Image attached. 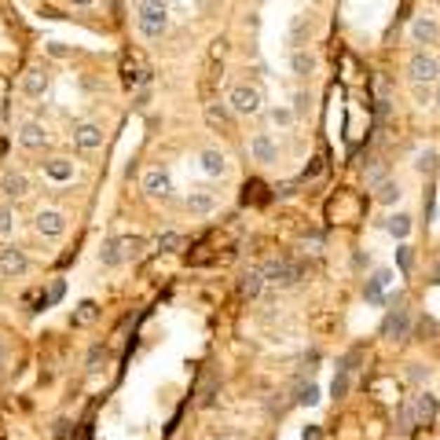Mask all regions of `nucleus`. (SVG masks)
<instances>
[{"instance_id":"nucleus-30","label":"nucleus","mask_w":440,"mask_h":440,"mask_svg":"<svg viewBox=\"0 0 440 440\" xmlns=\"http://www.w3.org/2000/svg\"><path fill=\"white\" fill-rule=\"evenodd\" d=\"M429 367L426 364H411V367H407V382H411V385H426L429 382Z\"/></svg>"},{"instance_id":"nucleus-31","label":"nucleus","mask_w":440,"mask_h":440,"mask_svg":"<svg viewBox=\"0 0 440 440\" xmlns=\"http://www.w3.org/2000/svg\"><path fill=\"white\" fill-rule=\"evenodd\" d=\"M411 95H415L418 107H429L433 103V85H415V81H411Z\"/></svg>"},{"instance_id":"nucleus-29","label":"nucleus","mask_w":440,"mask_h":440,"mask_svg":"<svg viewBox=\"0 0 440 440\" xmlns=\"http://www.w3.org/2000/svg\"><path fill=\"white\" fill-rule=\"evenodd\" d=\"M103 364H107V349L103 345H92V352H88V374H100L103 371Z\"/></svg>"},{"instance_id":"nucleus-17","label":"nucleus","mask_w":440,"mask_h":440,"mask_svg":"<svg viewBox=\"0 0 440 440\" xmlns=\"http://www.w3.org/2000/svg\"><path fill=\"white\" fill-rule=\"evenodd\" d=\"M184 206H187L191 217H209V213H217V199H213L209 191H191Z\"/></svg>"},{"instance_id":"nucleus-46","label":"nucleus","mask_w":440,"mask_h":440,"mask_svg":"<svg viewBox=\"0 0 440 440\" xmlns=\"http://www.w3.org/2000/svg\"><path fill=\"white\" fill-rule=\"evenodd\" d=\"M305 440H319V429H316V426H308V429H305Z\"/></svg>"},{"instance_id":"nucleus-47","label":"nucleus","mask_w":440,"mask_h":440,"mask_svg":"<svg viewBox=\"0 0 440 440\" xmlns=\"http://www.w3.org/2000/svg\"><path fill=\"white\" fill-rule=\"evenodd\" d=\"M433 107L440 110V88H433Z\"/></svg>"},{"instance_id":"nucleus-45","label":"nucleus","mask_w":440,"mask_h":440,"mask_svg":"<svg viewBox=\"0 0 440 440\" xmlns=\"http://www.w3.org/2000/svg\"><path fill=\"white\" fill-rule=\"evenodd\" d=\"M67 4H70V8H92L95 0H67Z\"/></svg>"},{"instance_id":"nucleus-5","label":"nucleus","mask_w":440,"mask_h":440,"mask_svg":"<svg viewBox=\"0 0 440 440\" xmlns=\"http://www.w3.org/2000/svg\"><path fill=\"white\" fill-rule=\"evenodd\" d=\"M70 140H74V147L77 151H100L103 147V128L95 125V121H77L74 128H70Z\"/></svg>"},{"instance_id":"nucleus-37","label":"nucleus","mask_w":440,"mask_h":440,"mask_svg":"<svg viewBox=\"0 0 440 440\" xmlns=\"http://www.w3.org/2000/svg\"><path fill=\"white\" fill-rule=\"evenodd\" d=\"M206 118H209V125H224V121H227V110L217 107V103H209V107H206Z\"/></svg>"},{"instance_id":"nucleus-48","label":"nucleus","mask_w":440,"mask_h":440,"mask_svg":"<svg viewBox=\"0 0 440 440\" xmlns=\"http://www.w3.org/2000/svg\"><path fill=\"white\" fill-rule=\"evenodd\" d=\"M433 283H440V265L433 268Z\"/></svg>"},{"instance_id":"nucleus-1","label":"nucleus","mask_w":440,"mask_h":440,"mask_svg":"<svg viewBox=\"0 0 440 440\" xmlns=\"http://www.w3.org/2000/svg\"><path fill=\"white\" fill-rule=\"evenodd\" d=\"M136 29H140L147 41L166 37V29H169V4H166V0H140V8H136Z\"/></svg>"},{"instance_id":"nucleus-34","label":"nucleus","mask_w":440,"mask_h":440,"mask_svg":"<svg viewBox=\"0 0 440 440\" xmlns=\"http://www.w3.org/2000/svg\"><path fill=\"white\" fill-rule=\"evenodd\" d=\"M367 301L371 305H382V279H378V275H374V279H367Z\"/></svg>"},{"instance_id":"nucleus-6","label":"nucleus","mask_w":440,"mask_h":440,"mask_svg":"<svg viewBox=\"0 0 440 440\" xmlns=\"http://www.w3.org/2000/svg\"><path fill=\"white\" fill-rule=\"evenodd\" d=\"M26 272H29L26 250H19V246H4V250H0V275H4V279H22Z\"/></svg>"},{"instance_id":"nucleus-9","label":"nucleus","mask_w":440,"mask_h":440,"mask_svg":"<svg viewBox=\"0 0 440 440\" xmlns=\"http://www.w3.org/2000/svg\"><path fill=\"white\" fill-rule=\"evenodd\" d=\"M411 407H415L418 426H429V422L436 418V411H440V396H433L429 389H418V393L411 396Z\"/></svg>"},{"instance_id":"nucleus-18","label":"nucleus","mask_w":440,"mask_h":440,"mask_svg":"<svg viewBox=\"0 0 440 440\" xmlns=\"http://www.w3.org/2000/svg\"><path fill=\"white\" fill-rule=\"evenodd\" d=\"M44 176H48V180H55V184H67V180H74V161H67V158H48V161H44Z\"/></svg>"},{"instance_id":"nucleus-32","label":"nucleus","mask_w":440,"mask_h":440,"mask_svg":"<svg viewBox=\"0 0 440 440\" xmlns=\"http://www.w3.org/2000/svg\"><path fill=\"white\" fill-rule=\"evenodd\" d=\"M298 404H301V407H316V404H319V389H316V385H301Z\"/></svg>"},{"instance_id":"nucleus-24","label":"nucleus","mask_w":440,"mask_h":440,"mask_svg":"<svg viewBox=\"0 0 440 440\" xmlns=\"http://www.w3.org/2000/svg\"><path fill=\"white\" fill-rule=\"evenodd\" d=\"M385 227H389V235H393V239L404 242L407 235H411V227H415V224H411V217H407V213H393V217L385 220Z\"/></svg>"},{"instance_id":"nucleus-43","label":"nucleus","mask_w":440,"mask_h":440,"mask_svg":"<svg viewBox=\"0 0 440 440\" xmlns=\"http://www.w3.org/2000/svg\"><path fill=\"white\" fill-rule=\"evenodd\" d=\"M55 440H67V422H55Z\"/></svg>"},{"instance_id":"nucleus-42","label":"nucleus","mask_w":440,"mask_h":440,"mask_svg":"<svg viewBox=\"0 0 440 440\" xmlns=\"http://www.w3.org/2000/svg\"><path fill=\"white\" fill-rule=\"evenodd\" d=\"M48 52H52V55H59V59H62V55H67V48H62V44H55V41H52V44H48Z\"/></svg>"},{"instance_id":"nucleus-15","label":"nucleus","mask_w":440,"mask_h":440,"mask_svg":"<svg viewBox=\"0 0 440 440\" xmlns=\"http://www.w3.org/2000/svg\"><path fill=\"white\" fill-rule=\"evenodd\" d=\"M199 166H202V173L206 176H227V158H224V151H217V147H206V151L199 154Z\"/></svg>"},{"instance_id":"nucleus-14","label":"nucleus","mask_w":440,"mask_h":440,"mask_svg":"<svg viewBox=\"0 0 440 440\" xmlns=\"http://www.w3.org/2000/svg\"><path fill=\"white\" fill-rule=\"evenodd\" d=\"M143 191L151 194V199H169V191H173L169 173L166 169H147L143 173Z\"/></svg>"},{"instance_id":"nucleus-28","label":"nucleus","mask_w":440,"mask_h":440,"mask_svg":"<svg viewBox=\"0 0 440 440\" xmlns=\"http://www.w3.org/2000/svg\"><path fill=\"white\" fill-rule=\"evenodd\" d=\"M268 118H272L275 125H279V128H290V125H293V118H298V110H290V107H272Z\"/></svg>"},{"instance_id":"nucleus-21","label":"nucleus","mask_w":440,"mask_h":440,"mask_svg":"<svg viewBox=\"0 0 440 440\" xmlns=\"http://www.w3.org/2000/svg\"><path fill=\"white\" fill-rule=\"evenodd\" d=\"M374 199H378V206H396V202L404 199L400 180H382L378 187H374Z\"/></svg>"},{"instance_id":"nucleus-10","label":"nucleus","mask_w":440,"mask_h":440,"mask_svg":"<svg viewBox=\"0 0 440 440\" xmlns=\"http://www.w3.org/2000/svg\"><path fill=\"white\" fill-rule=\"evenodd\" d=\"M250 158L260 161V166H272V161H279V147H275V140L268 133H257V136H250Z\"/></svg>"},{"instance_id":"nucleus-25","label":"nucleus","mask_w":440,"mask_h":440,"mask_svg":"<svg viewBox=\"0 0 440 440\" xmlns=\"http://www.w3.org/2000/svg\"><path fill=\"white\" fill-rule=\"evenodd\" d=\"M143 250H147V239H143V235H121V253H125V260H140Z\"/></svg>"},{"instance_id":"nucleus-36","label":"nucleus","mask_w":440,"mask_h":440,"mask_svg":"<svg viewBox=\"0 0 440 440\" xmlns=\"http://www.w3.org/2000/svg\"><path fill=\"white\" fill-rule=\"evenodd\" d=\"M11 227H15V213H11V206H0V235H11Z\"/></svg>"},{"instance_id":"nucleus-12","label":"nucleus","mask_w":440,"mask_h":440,"mask_svg":"<svg viewBox=\"0 0 440 440\" xmlns=\"http://www.w3.org/2000/svg\"><path fill=\"white\" fill-rule=\"evenodd\" d=\"M48 140H52V136H48V128L41 121H26L19 128V147H22V151H44Z\"/></svg>"},{"instance_id":"nucleus-7","label":"nucleus","mask_w":440,"mask_h":440,"mask_svg":"<svg viewBox=\"0 0 440 440\" xmlns=\"http://www.w3.org/2000/svg\"><path fill=\"white\" fill-rule=\"evenodd\" d=\"M0 194H4L8 202H19L29 194V176L19 173V169H4L0 173Z\"/></svg>"},{"instance_id":"nucleus-4","label":"nucleus","mask_w":440,"mask_h":440,"mask_svg":"<svg viewBox=\"0 0 440 440\" xmlns=\"http://www.w3.org/2000/svg\"><path fill=\"white\" fill-rule=\"evenodd\" d=\"M301 265H293V260H272V265L265 268V279L272 283V286H279V290H286V286H298L301 283Z\"/></svg>"},{"instance_id":"nucleus-3","label":"nucleus","mask_w":440,"mask_h":440,"mask_svg":"<svg viewBox=\"0 0 440 440\" xmlns=\"http://www.w3.org/2000/svg\"><path fill=\"white\" fill-rule=\"evenodd\" d=\"M407 77H411L415 85H433V81L440 77V62L429 52H415L411 59H407Z\"/></svg>"},{"instance_id":"nucleus-27","label":"nucleus","mask_w":440,"mask_h":440,"mask_svg":"<svg viewBox=\"0 0 440 440\" xmlns=\"http://www.w3.org/2000/svg\"><path fill=\"white\" fill-rule=\"evenodd\" d=\"M184 246V235L180 232H166V235H158V250L161 253H176Z\"/></svg>"},{"instance_id":"nucleus-49","label":"nucleus","mask_w":440,"mask_h":440,"mask_svg":"<svg viewBox=\"0 0 440 440\" xmlns=\"http://www.w3.org/2000/svg\"><path fill=\"white\" fill-rule=\"evenodd\" d=\"M213 440H239V436H213Z\"/></svg>"},{"instance_id":"nucleus-22","label":"nucleus","mask_w":440,"mask_h":440,"mask_svg":"<svg viewBox=\"0 0 440 440\" xmlns=\"http://www.w3.org/2000/svg\"><path fill=\"white\" fill-rule=\"evenodd\" d=\"M290 70L298 74V77L316 74V55H312V52H305V48H298V52L290 55Z\"/></svg>"},{"instance_id":"nucleus-26","label":"nucleus","mask_w":440,"mask_h":440,"mask_svg":"<svg viewBox=\"0 0 440 440\" xmlns=\"http://www.w3.org/2000/svg\"><path fill=\"white\" fill-rule=\"evenodd\" d=\"M95 319H100V305H95V301H81L77 312H74V323H77V327H88V323H95Z\"/></svg>"},{"instance_id":"nucleus-20","label":"nucleus","mask_w":440,"mask_h":440,"mask_svg":"<svg viewBox=\"0 0 440 440\" xmlns=\"http://www.w3.org/2000/svg\"><path fill=\"white\" fill-rule=\"evenodd\" d=\"M100 260H103V268H118V265H125V253H121V235H114V239H107V242H103Z\"/></svg>"},{"instance_id":"nucleus-16","label":"nucleus","mask_w":440,"mask_h":440,"mask_svg":"<svg viewBox=\"0 0 440 440\" xmlns=\"http://www.w3.org/2000/svg\"><path fill=\"white\" fill-rule=\"evenodd\" d=\"M48 92V74L41 67H29L22 74V95H29V100H41V95Z\"/></svg>"},{"instance_id":"nucleus-8","label":"nucleus","mask_w":440,"mask_h":440,"mask_svg":"<svg viewBox=\"0 0 440 440\" xmlns=\"http://www.w3.org/2000/svg\"><path fill=\"white\" fill-rule=\"evenodd\" d=\"M34 227H37V235H44V239H59L62 232H67V217H62L59 209H37Z\"/></svg>"},{"instance_id":"nucleus-44","label":"nucleus","mask_w":440,"mask_h":440,"mask_svg":"<svg viewBox=\"0 0 440 440\" xmlns=\"http://www.w3.org/2000/svg\"><path fill=\"white\" fill-rule=\"evenodd\" d=\"M48 298L59 301V298H62V283H52V293H48Z\"/></svg>"},{"instance_id":"nucleus-19","label":"nucleus","mask_w":440,"mask_h":440,"mask_svg":"<svg viewBox=\"0 0 440 440\" xmlns=\"http://www.w3.org/2000/svg\"><path fill=\"white\" fill-rule=\"evenodd\" d=\"M265 268H246L242 272V279H239V290L246 293V298H260V290H265Z\"/></svg>"},{"instance_id":"nucleus-33","label":"nucleus","mask_w":440,"mask_h":440,"mask_svg":"<svg viewBox=\"0 0 440 440\" xmlns=\"http://www.w3.org/2000/svg\"><path fill=\"white\" fill-rule=\"evenodd\" d=\"M305 34H308V15H298V19H293V29H290L293 44H301V41H305Z\"/></svg>"},{"instance_id":"nucleus-40","label":"nucleus","mask_w":440,"mask_h":440,"mask_svg":"<svg viewBox=\"0 0 440 440\" xmlns=\"http://www.w3.org/2000/svg\"><path fill=\"white\" fill-rule=\"evenodd\" d=\"M385 180V166H371V173H367V187H378Z\"/></svg>"},{"instance_id":"nucleus-2","label":"nucleus","mask_w":440,"mask_h":440,"mask_svg":"<svg viewBox=\"0 0 440 440\" xmlns=\"http://www.w3.org/2000/svg\"><path fill=\"white\" fill-rule=\"evenodd\" d=\"M227 107H232L235 114H242V118H250V114H260L265 95H260L257 85H235L232 95H227Z\"/></svg>"},{"instance_id":"nucleus-11","label":"nucleus","mask_w":440,"mask_h":440,"mask_svg":"<svg viewBox=\"0 0 440 440\" xmlns=\"http://www.w3.org/2000/svg\"><path fill=\"white\" fill-rule=\"evenodd\" d=\"M407 331H411V312L400 305L396 312H389L385 316V323H382V338H389V341H400V338H407Z\"/></svg>"},{"instance_id":"nucleus-23","label":"nucleus","mask_w":440,"mask_h":440,"mask_svg":"<svg viewBox=\"0 0 440 440\" xmlns=\"http://www.w3.org/2000/svg\"><path fill=\"white\" fill-rule=\"evenodd\" d=\"M436 169H440V154L433 151V147H426V151H418V154H415V173L433 176Z\"/></svg>"},{"instance_id":"nucleus-41","label":"nucleus","mask_w":440,"mask_h":440,"mask_svg":"<svg viewBox=\"0 0 440 440\" xmlns=\"http://www.w3.org/2000/svg\"><path fill=\"white\" fill-rule=\"evenodd\" d=\"M8 367V345H4V338H0V371Z\"/></svg>"},{"instance_id":"nucleus-39","label":"nucleus","mask_w":440,"mask_h":440,"mask_svg":"<svg viewBox=\"0 0 440 440\" xmlns=\"http://www.w3.org/2000/svg\"><path fill=\"white\" fill-rule=\"evenodd\" d=\"M213 400H217V378L209 374V378H206V389H202V407H209Z\"/></svg>"},{"instance_id":"nucleus-35","label":"nucleus","mask_w":440,"mask_h":440,"mask_svg":"<svg viewBox=\"0 0 440 440\" xmlns=\"http://www.w3.org/2000/svg\"><path fill=\"white\" fill-rule=\"evenodd\" d=\"M396 265H400V272H404V275L411 272V265H415V257H411V246H396Z\"/></svg>"},{"instance_id":"nucleus-38","label":"nucleus","mask_w":440,"mask_h":440,"mask_svg":"<svg viewBox=\"0 0 440 440\" xmlns=\"http://www.w3.org/2000/svg\"><path fill=\"white\" fill-rule=\"evenodd\" d=\"M331 393H334L338 400H341V396H345V393H349V371H341V374H338V378H334V385H331Z\"/></svg>"},{"instance_id":"nucleus-13","label":"nucleus","mask_w":440,"mask_h":440,"mask_svg":"<svg viewBox=\"0 0 440 440\" xmlns=\"http://www.w3.org/2000/svg\"><path fill=\"white\" fill-rule=\"evenodd\" d=\"M407 34H411V41H415V44H440V22H436V19H429V15H418Z\"/></svg>"}]
</instances>
